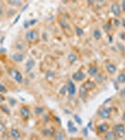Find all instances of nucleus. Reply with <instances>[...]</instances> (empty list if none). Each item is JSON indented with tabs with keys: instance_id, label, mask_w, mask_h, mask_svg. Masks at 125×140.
I'll return each mask as SVG.
<instances>
[{
	"instance_id": "4",
	"label": "nucleus",
	"mask_w": 125,
	"mask_h": 140,
	"mask_svg": "<svg viewBox=\"0 0 125 140\" xmlns=\"http://www.w3.org/2000/svg\"><path fill=\"white\" fill-rule=\"evenodd\" d=\"M111 11L115 16H120L121 13V7L118 3H113L111 5Z\"/></svg>"
},
{
	"instance_id": "44",
	"label": "nucleus",
	"mask_w": 125,
	"mask_h": 140,
	"mask_svg": "<svg viewBox=\"0 0 125 140\" xmlns=\"http://www.w3.org/2000/svg\"><path fill=\"white\" fill-rule=\"evenodd\" d=\"M20 18H21V15H18V17H17V18L15 19V21L13 22V24H15V23H16V22H17L20 20Z\"/></svg>"
},
{
	"instance_id": "18",
	"label": "nucleus",
	"mask_w": 125,
	"mask_h": 140,
	"mask_svg": "<svg viewBox=\"0 0 125 140\" xmlns=\"http://www.w3.org/2000/svg\"><path fill=\"white\" fill-rule=\"evenodd\" d=\"M93 37L95 38V39H100L101 37H102V33L100 32V30H98V29H95L94 31H93Z\"/></svg>"
},
{
	"instance_id": "24",
	"label": "nucleus",
	"mask_w": 125,
	"mask_h": 140,
	"mask_svg": "<svg viewBox=\"0 0 125 140\" xmlns=\"http://www.w3.org/2000/svg\"><path fill=\"white\" fill-rule=\"evenodd\" d=\"M54 137H55V139H64L65 138V136H63L62 133H55Z\"/></svg>"
},
{
	"instance_id": "10",
	"label": "nucleus",
	"mask_w": 125,
	"mask_h": 140,
	"mask_svg": "<svg viewBox=\"0 0 125 140\" xmlns=\"http://www.w3.org/2000/svg\"><path fill=\"white\" fill-rule=\"evenodd\" d=\"M98 115H99L101 118H103V119H106V120H107V119H109V118H110V113H108V112H107V110H105L104 108L99 110V112H98Z\"/></svg>"
},
{
	"instance_id": "9",
	"label": "nucleus",
	"mask_w": 125,
	"mask_h": 140,
	"mask_svg": "<svg viewBox=\"0 0 125 140\" xmlns=\"http://www.w3.org/2000/svg\"><path fill=\"white\" fill-rule=\"evenodd\" d=\"M10 136L14 139H20L21 138V134H20V132L16 128H12L10 130Z\"/></svg>"
},
{
	"instance_id": "19",
	"label": "nucleus",
	"mask_w": 125,
	"mask_h": 140,
	"mask_svg": "<svg viewBox=\"0 0 125 140\" xmlns=\"http://www.w3.org/2000/svg\"><path fill=\"white\" fill-rule=\"evenodd\" d=\"M42 133H43V135L46 136H51L54 135V132H53V130H51V129H44Z\"/></svg>"
},
{
	"instance_id": "51",
	"label": "nucleus",
	"mask_w": 125,
	"mask_h": 140,
	"mask_svg": "<svg viewBox=\"0 0 125 140\" xmlns=\"http://www.w3.org/2000/svg\"><path fill=\"white\" fill-rule=\"evenodd\" d=\"M121 23H122V26H123V27H124V28H125V19H123V20H122V22H121Z\"/></svg>"
},
{
	"instance_id": "32",
	"label": "nucleus",
	"mask_w": 125,
	"mask_h": 140,
	"mask_svg": "<svg viewBox=\"0 0 125 140\" xmlns=\"http://www.w3.org/2000/svg\"><path fill=\"white\" fill-rule=\"evenodd\" d=\"M17 49H19V50H23L24 49V46H23V42H22V41H20V42H18L17 43Z\"/></svg>"
},
{
	"instance_id": "33",
	"label": "nucleus",
	"mask_w": 125,
	"mask_h": 140,
	"mask_svg": "<svg viewBox=\"0 0 125 140\" xmlns=\"http://www.w3.org/2000/svg\"><path fill=\"white\" fill-rule=\"evenodd\" d=\"M5 130H6V126H5V124L0 121V133L5 132Z\"/></svg>"
},
{
	"instance_id": "3",
	"label": "nucleus",
	"mask_w": 125,
	"mask_h": 140,
	"mask_svg": "<svg viewBox=\"0 0 125 140\" xmlns=\"http://www.w3.org/2000/svg\"><path fill=\"white\" fill-rule=\"evenodd\" d=\"M67 92L69 93V96H74L77 92V88L76 85L74 84V82L72 80H68L67 83Z\"/></svg>"
},
{
	"instance_id": "1",
	"label": "nucleus",
	"mask_w": 125,
	"mask_h": 140,
	"mask_svg": "<svg viewBox=\"0 0 125 140\" xmlns=\"http://www.w3.org/2000/svg\"><path fill=\"white\" fill-rule=\"evenodd\" d=\"M38 38V33L37 31L36 30H31V31H28L25 35V39L26 41L32 43V42H35L37 39Z\"/></svg>"
},
{
	"instance_id": "46",
	"label": "nucleus",
	"mask_w": 125,
	"mask_h": 140,
	"mask_svg": "<svg viewBox=\"0 0 125 140\" xmlns=\"http://www.w3.org/2000/svg\"><path fill=\"white\" fill-rule=\"evenodd\" d=\"M121 96H125V88H123V89L121 91Z\"/></svg>"
},
{
	"instance_id": "47",
	"label": "nucleus",
	"mask_w": 125,
	"mask_h": 140,
	"mask_svg": "<svg viewBox=\"0 0 125 140\" xmlns=\"http://www.w3.org/2000/svg\"><path fill=\"white\" fill-rule=\"evenodd\" d=\"M120 37H121V38L123 40V39H125V34L124 33H121V35H120Z\"/></svg>"
},
{
	"instance_id": "29",
	"label": "nucleus",
	"mask_w": 125,
	"mask_h": 140,
	"mask_svg": "<svg viewBox=\"0 0 125 140\" xmlns=\"http://www.w3.org/2000/svg\"><path fill=\"white\" fill-rule=\"evenodd\" d=\"M76 34H77V36H82V35L84 34V32H83V30H82L81 28L77 27V28H76Z\"/></svg>"
},
{
	"instance_id": "31",
	"label": "nucleus",
	"mask_w": 125,
	"mask_h": 140,
	"mask_svg": "<svg viewBox=\"0 0 125 140\" xmlns=\"http://www.w3.org/2000/svg\"><path fill=\"white\" fill-rule=\"evenodd\" d=\"M17 72H18V70H16V69H10L9 70V74H10V76L14 78L15 77V76H16V74H17Z\"/></svg>"
},
{
	"instance_id": "39",
	"label": "nucleus",
	"mask_w": 125,
	"mask_h": 140,
	"mask_svg": "<svg viewBox=\"0 0 125 140\" xmlns=\"http://www.w3.org/2000/svg\"><path fill=\"white\" fill-rule=\"evenodd\" d=\"M104 109L105 110H107L108 113H110L111 114V112H112V107H104Z\"/></svg>"
},
{
	"instance_id": "13",
	"label": "nucleus",
	"mask_w": 125,
	"mask_h": 140,
	"mask_svg": "<svg viewBox=\"0 0 125 140\" xmlns=\"http://www.w3.org/2000/svg\"><path fill=\"white\" fill-rule=\"evenodd\" d=\"M105 139H114L116 137V133L114 131H109V132H107L106 135H105Z\"/></svg>"
},
{
	"instance_id": "22",
	"label": "nucleus",
	"mask_w": 125,
	"mask_h": 140,
	"mask_svg": "<svg viewBox=\"0 0 125 140\" xmlns=\"http://www.w3.org/2000/svg\"><path fill=\"white\" fill-rule=\"evenodd\" d=\"M44 112V107H37L35 108V114L36 115H40Z\"/></svg>"
},
{
	"instance_id": "35",
	"label": "nucleus",
	"mask_w": 125,
	"mask_h": 140,
	"mask_svg": "<svg viewBox=\"0 0 125 140\" xmlns=\"http://www.w3.org/2000/svg\"><path fill=\"white\" fill-rule=\"evenodd\" d=\"M113 23H114L116 26H119V25L121 24V22H120L118 19H114V20H113Z\"/></svg>"
},
{
	"instance_id": "56",
	"label": "nucleus",
	"mask_w": 125,
	"mask_h": 140,
	"mask_svg": "<svg viewBox=\"0 0 125 140\" xmlns=\"http://www.w3.org/2000/svg\"><path fill=\"white\" fill-rule=\"evenodd\" d=\"M72 1H73V2H76V1H77V0H72Z\"/></svg>"
},
{
	"instance_id": "37",
	"label": "nucleus",
	"mask_w": 125,
	"mask_h": 140,
	"mask_svg": "<svg viewBox=\"0 0 125 140\" xmlns=\"http://www.w3.org/2000/svg\"><path fill=\"white\" fill-rule=\"evenodd\" d=\"M82 132H83V135L85 136H88V128H83V130H82Z\"/></svg>"
},
{
	"instance_id": "45",
	"label": "nucleus",
	"mask_w": 125,
	"mask_h": 140,
	"mask_svg": "<svg viewBox=\"0 0 125 140\" xmlns=\"http://www.w3.org/2000/svg\"><path fill=\"white\" fill-rule=\"evenodd\" d=\"M95 1H96V0H87V2H88V4H89V5H92Z\"/></svg>"
},
{
	"instance_id": "55",
	"label": "nucleus",
	"mask_w": 125,
	"mask_h": 140,
	"mask_svg": "<svg viewBox=\"0 0 125 140\" xmlns=\"http://www.w3.org/2000/svg\"><path fill=\"white\" fill-rule=\"evenodd\" d=\"M122 120H123V122H125V112H124V114L122 115Z\"/></svg>"
},
{
	"instance_id": "12",
	"label": "nucleus",
	"mask_w": 125,
	"mask_h": 140,
	"mask_svg": "<svg viewBox=\"0 0 125 140\" xmlns=\"http://www.w3.org/2000/svg\"><path fill=\"white\" fill-rule=\"evenodd\" d=\"M107 70L110 74H114V73L117 71V67H116L115 65H113V64H111V63H108V64H107Z\"/></svg>"
},
{
	"instance_id": "53",
	"label": "nucleus",
	"mask_w": 125,
	"mask_h": 140,
	"mask_svg": "<svg viewBox=\"0 0 125 140\" xmlns=\"http://www.w3.org/2000/svg\"><path fill=\"white\" fill-rule=\"evenodd\" d=\"M55 119H56V121H57V122H59V123H60V122H61V121H60V119H59V118H58V117H55Z\"/></svg>"
},
{
	"instance_id": "52",
	"label": "nucleus",
	"mask_w": 125,
	"mask_h": 140,
	"mask_svg": "<svg viewBox=\"0 0 125 140\" xmlns=\"http://www.w3.org/2000/svg\"><path fill=\"white\" fill-rule=\"evenodd\" d=\"M96 1H97L98 3H104V2L106 1V0H96Z\"/></svg>"
},
{
	"instance_id": "17",
	"label": "nucleus",
	"mask_w": 125,
	"mask_h": 140,
	"mask_svg": "<svg viewBox=\"0 0 125 140\" xmlns=\"http://www.w3.org/2000/svg\"><path fill=\"white\" fill-rule=\"evenodd\" d=\"M8 4L14 7H21L22 6V0H8Z\"/></svg>"
},
{
	"instance_id": "8",
	"label": "nucleus",
	"mask_w": 125,
	"mask_h": 140,
	"mask_svg": "<svg viewBox=\"0 0 125 140\" xmlns=\"http://www.w3.org/2000/svg\"><path fill=\"white\" fill-rule=\"evenodd\" d=\"M20 113H21V116H22L23 119H28V117H29V115H30L29 109H28L27 107H22L21 108Z\"/></svg>"
},
{
	"instance_id": "50",
	"label": "nucleus",
	"mask_w": 125,
	"mask_h": 140,
	"mask_svg": "<svg viewBox=\"0 0 125 140\" xmlns=\"http://www.w3.org/2000/svg\"><path fill=\"white\" fill-rule=\"evenodd\" d=\"M118 47H119L120 49H121V51H123V52H124V51H125V50H124V48H123V46L121 47V44H118Z\"/></svg>"
},
{
	"instance_id": "16",
	"label": "nucleus",
	"mask_w": 125,
	"mask_h": 140,
	"mask_svg": "<svg viewBox=\"0 0 125 140\" xmlns=\"http://www.w3.org/2000/svg\"><path fill=\"white\" fill-rule=\"evenodd\" d=\"M84 85V87L88 90V91H91V90H92V89H94V87H95V84H94V82H92V81H87L85 84H83Z\"/></svg>"
},
{
	"instance_id": "42",
	"label": "nucleus",
	"mask_w": 125,
	"mask_h": 140,
	"mask_svg": "<svg viewBox=\"0 0 125 140\" xmlns=\"http://www.w3.org/2000/svg\"><path fill=\"white\" fill-rule=\"evenodd\" d=\"M9 103L11 104V106H14V105L16 104V101H15L14 99H12V98H10V99H9Z\"/></svg>"
},
{
	"instance_id": "6",
	"label": "nucleus",
	"mask_w": 125,
	"mask_h": 140,
	"mask_svg": "<svg viewBox=\"0 0 125 140\" xmlns=\"http://www.w3.org/2000/svg\"><path fill=\"white\" fill-rule=\"evenodd\" d=\"M12 60L16 63H21L24 60V55L22 53H15L12 55Z\"/></svg>"
},
{
	"instance_id": "7",
	"label": "nucleus",
	"mask_w": 125,
	"mask_h": 140,
	"mask_svg": "<svg viewBox=\"0 0 125 140\" xmlns=\"http://www.w3.org/2000/svg\"><path fill=\"white\" fill-rule=\"evenodd\" d=\"M87 92H88V90L84 87V85H82L78 90V94L81 99H85L87 97Z\"/></svg>"
},
{
	"instance_id": "27",
	"label": "nucleus",
	"mask_w": 125,
	"mask_h": 140,
	"mask_svg": "<svg viewBox=\"0 0 125 140\" xmlns=\"http://www.w3.org/2000/svg\"><path fill=\"white\" fill-rule=\"evenodd\" d=\"M74 119H75V121L77 122V124L78 125H81L82 124V121H81V118L78 116V115H77V114H75L74 115Z\"/></svg>"
},
{
	"instance_id": "14",
	"label": "nucleus",
	"mask_w": 125,
	"mask_h": 140,
	"mask_svg": "<svg viewBox=\"0 0 125 140\" xmlns=\"http://www.w3.org/2000/svg\"><path fill=\"white\" fill-rule=\"evenodd\" d=\"M107 130H108V125L107 123H102L98 125V131L100 133H106Z\"/></svg>"
},
{
	"instance_id": "21",
	"label": "nucleus",
	"mask_w": 125,
	"mask_h": 140,
	"mask_svg": "<svg viewBox=\"0 0 125 140\" xmlns=\"http://www.w3.org/2000/svg\"><path fill=\"white\" fill-rule=\"evenodd\" d=\"M14 79H15L18 83H22V76L21 72H19V71L17 72V74H16V76H15Z\"/></svg>"
},
{
	"instance_id": "36",
	"label": "nucleus",
	"mask_w": 125,
	"mask_h": 140,
	"mask_svg": "<svg viewBox=\"0 0 125 140\" xmlns=\"http://www.w3.org/2000/svg\"><path fill=\"white\" fill-rule=\"evenodd\" d=\"M1 108L3 109V110H5V112L7 113V114H9L10 112H9V110H8V108L7 107H5V106H3V107H1Z\"/></svg>"
},
{
	"instance_id": "25",
	"label": "nucleus",
	"mask_w": 125,
	"mask_h": 140,
	"mask_svg": "<svg viewBox=\"0 0 125 140\" xmlns=\"http://www.w3.org/2000/svg\"><path fill=\"white\" fill-rule=\"evenodd\" d=\"M103 28H104V30H105L107 33H108V32L111 30V25H110V23H109V22H107V23H105V24H104Z\"/></svg>"
},
{
	"instance_id": "20",
	"label": "nucleus",
	"mask_w": 125,
	"mask_h": 140,
	"mask_svg": "<svg viewBox=\"0 0 125 140\" xmlns=\"http://www.w3.org/2000/svg\"><path fill=\"white\" fill-rule=\"evenodd\" d=\"M77 60V57L76 54H74V53H70V54L68 55V61H69L70 63H75Z\"/></svg>"
},
{
	"instance_id": "28",
	"label": "nucleus",
	"mask_w": 125,
	"mask_h": 140,
	"mask_svg": "<svg viewBox=\"0 0 125 140\" xmlns=\"http://www.w3.org/2000/svg\"><path fill=\"white\" fill-rule=\"evenodd\" d=\"M95 77H96V78H95V79H96V81H97L98 83H102V82H103L104 77H103V76H102V75H98V74H97Z\"/></svg>"
},
{
	"instance_id": "30",
	"label": "nucleus",
	"mask_w": 125,
	"mask_h": 140,
	"mask_svg": "<svg viewBox=\"0 0 125 140\" xmlns=\"http://www.w3.org/2000/svg\"><path fill=\"white\" fill-rule=\"evenodd\" d=\"M67 92V85H64V86H62V88H61V90H60V93L61 94H65V92Z\"/></svg>"
},
{
	"instance_id": "54",
	"label": "nucleus",
	"mask_w": 125,
	"mask_h": 140,
	"mask_svg": "<svg viewBox=\"0 0 125 140\" xmlns=\"http://www.w3.org/2000/svg\"><path fill=\"white\" fill-rule=\"evenodd\" d=\"M2 13H3V9H2V7L0 6V15H2Z\"/></svg>"
},
{
	"instance_id": "43",
	"label": "nucleus",
	"mask_w": 125,
	"mask_h": 140,
	"mask_svg": "<svg viewBox=\"0 0 125 140\" xmlns=\"http://www.w3.org/2000/svg\"><path fill=\"white\" fill-rule=\"evenodd\" d=\"M121 7H122V10L125 11V0H122L121 2Z\"/></svg>"
},
{
	"instance_id": "15",
	"label": "nucleus",
	"mask_w": 125,
	"mask_h": 140,
	"mask_svg": "<svg viewBox=\"0 0 125 140\" xmlns=\"http://www.w3.org/2000/svg\"><path fill=\"white\" fill-rule=\"evenodd\" d=\"M88 74H89L90 76H92V77L96 76V75L98 74V68H97L96 66H92V67L89 68V70H88Z\"/></svg>"
},
{
	"instance_id": "40",
	"label": "nucleus",
	"mask_w": 125,
	"mask_h": 140,
	"mask_svg": "<svg viewBox=\"0 0 125 140\" xmlns=\"http://www.w3.org/2000/svg\"><path fill=\"white\" fill-rule=\"evenodd\" d=\"M61 26L63 27V28H65V27H67V26H68V24H67L64 21H62V22H61Z\"/></svg>"
},
{
	"instance_id": "49",
	"label": "nucleus",
	"mask_w": 125,
	"mask_h": 140,
	"mask_svg": "<svg viewBox=\"0 0 125 140\" xmlns=\"http://www.w3.org/2000/svg\"><path fill=\"white\" fill-rule=\"evenodd\" d=\"M92 122H89V123H88V128H89V129H92Z\"/></svg>"
},
{
	"instance_id": "38",
	"label": "nucleus",
	"mask_w": 125,
	"mask_h": 140,
	"mask_svg": "<svg viewBox=\"0 0 125 140\" xmlns=\"http://www.w3.org/2000/svg\"><path fill=\"white\" fill-rule=\"evenodd\" d=\"M29 26H30V23H29V22H24V23H23V27H24L25 29H27Z\"/></svg>"
},
{
	"instance_id": "2",
	"label": "nucleus",
	"mask_w": 125,
	"mask_h": 140,
	"mask_svg": "<svg viewBox=\"0 0 125 140\" xmlns=\"http://www.w3.org/2000/svg\"><path fill=\"white\" fill-rule=\"evenodd\" d=\"M114 132L116 133V136L119 137H124L125 136V126L121 123H118L114 126Z\"/></svg>"
},
{
	"instance_id": "41",
	"label": "nucleus",
	"mask_w": 125,
	"mask_h": 140,
	"mask_svg": "<svg viewBox=\"0 0 125 140\" xmlns=\"http://www.w3.org/2000/svg\"><path fill=\"white\" fill-rule=\"evenodd\" d=\"M37 22V20H31L29 22V23H30V25H34V24H36Z\"/></svg>"
},
{
	"instance_id": "48",
	"label": "nucleus",
	"mask_w": 125,
	"mask_h": 140,
	"mask_svg": "<svg viewBox=\"0 0 125 140\" xmlns=\"http://www.w3.org/2000/svg\"><path fill=\"white\" fill-rule=\"evenodd\" d=\"M67 125H68V127L72 126V125H73V122H72V121H68V122H67Z\"/></svg>"
},
{
	"instance_id": "5",
	"label": "nucleus",
	"mask_w": 125,
	"mask_h": 140,
	"mask_svg": "<svg viewBox=\"0 0 125 140\" xmlns=\"http://www.w3.org/2000/svg\"><path fill=\"white\" fill-rule=\"evenodd\" d=\"M72 77L76 81H81V80H83L85 78V74L82 73L81 71H77V72H76V73L73 74Z\"/></svg>"
},
{
	"instance_id": "34",
	"label": "nucleus",
	"mask_w": 125,
	"mask_h": 140,
	"mask_svg": "<svg viewBox=\"0 0 125 140\" xmlns=\"http://www.w3.org/2000/svg\"><path fill=\"white\" fill-rule=\"evenodd\" d=\"M7 92V89L5 86H3L2 84H0V92Z\"/></svg>"
},
{
	"instance_id": "23",
	"label": "nucleus",
	"mask_w": 125,
	"mask_h": 140,
	"mask_svg": "<svg viewBox=\"0 0 125 140\" xmlns=\"http://www.w3.org/2000/svg\"><path fill=\"white\" fill-rule=\"evenodd\" d=\"M118 82L119 83H125V74H120L118 76Z\"/></svg>"
},
{
	"instance_id": "26",
	"label": "nucleus",
	"mask_w": 125,
	"mask_h": 140,
	"mask_svg": "<svg viewBox=\"0 0 125 140\" xmlns=\"http://www.w3.org/2000/svg\"><path fill=\"white\" fill-rule=\"evenodd\" d=\"M68 132L70 134H76L77 132V127H75L74 125H72V126L68 127Z\"/></svg>"
},
{
	"instance_id": "11",
	"label": "nucleus",
	"mask_w": 125,
	"mask_h": 140,
	"mask_svg": "<svg viewBox=\"0 0 125 140\" xmlns=\"http://www.w3.org/2000/svg\"><path fill=\"white\" fill-rule=\"evenodd\" d=\"M34 66H35V60L29 59V60L26 62V72H30L31 70L33 69Z\"/></svg>"
}]
</instances>
